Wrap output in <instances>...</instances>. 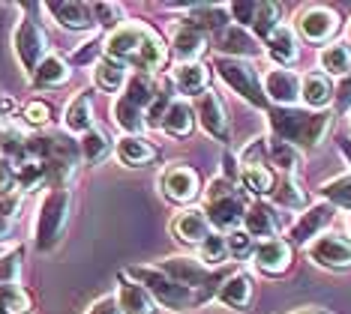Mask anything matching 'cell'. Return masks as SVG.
Here are the masks:
<instances>
[{
	"instance_id": "6da1fadb",
	"label": "cell",
	"mask_w": 351,
	"mask_h": 314,
	"mask_svg": "<svg viewBox=\"0 0 351 314\" xmlns=\"http://www.w3.org/2000/svg\"><path fill=\"white\" fill-rule=\"evenodd\" d=\"M108 57L121 60L123 66L135 69L138 75H156L169 63V45L145 21H123L117 30H111L102 39Z\"/></svg>"
},
{
	"instance_id": "7a4b0ae2",
	"label": "cell",
	"mask_w": 351,
	"mask_h": 314,
	"mask_svg": "<svg viewBox=\"0 0 351 314\" xmlns=\"http://www.w3.org/2000/svg\"><path fill=\"white\" fill-rule=\"evenodd\" d=\"M265 114L274 138L291 144L300 153H313L322 147L333 126V111H309V108H298V105L294 108L270 105Z\"/></svg>"
},
{
	"instance_id": "3957f363",
	"label": "cell",
	"mask_w": 351,
	"mask_h": 314,
	"mask_svg": "<svg viewBox=\"0 0 351 314\" xmlns=\"http://www.w3.org/2000/svg\"><path fill=\"white\" fill-rule=\"evenodd\" d=\"M69 213H73V189L54 186L43 195L34 215V248L43 254L54 252L69 228Z\"/></svg>"
},
{
	"instance_id": "277c9868",
	"label": "cell",
	"mask_w": 351,
	"mask_h": 314,
	"mask_svg": "<svg viewBox=\"0 0 351 314\" xmlns=\"http://www.w3.org/2000/svg\"><path fill=\"white\" fill-rule=\"evenodd\" d=\"M123 276H130L132 281H138L145 291L154 296V302L165 311H189V309H198V305L207 302L204 293L198 291H189V287L178 285L165 276L162 270H156V263H141V267H126Z\"/></svg>"
},
{
	"instance_id": "5b68a950",
	"label": "cell",
	"mask_w": 351,
	"mask_h": 314,
	"mask_svg": "<svg viewBox=\"0 0 351 314\" xmlns=\"http://www.w3.org/2000/svg\"><path fill=\"white\" fill-rule=\"evenodd\" d=\"M204 198V215L210 219L213 231L219 233H231L237 228H243V215H246V198L243 192L237 189V183L226 180V176H217V180H210L202 192Z\"/></svg>"
},
{
	"instance_id": "8992f818",
	"label": "cell",
	"mask_w": 351,
	"mask_h": 314,
	"mask_svg": "<svg viewBox=\"0 0 351 314\" xmlns=\"http://www.w3.org/2000/svg\"><path fill=\"white\" fill-rule=\"evenodd\" d=\"M219 81L228 87L231 93H237L246 105H252L255 111H267L270 102L265 96V84H261V72L252 60H234V57H217L213 60Z\"/></svg>"
},
{
	"instance_id": "52a82bcc",
	"label": "cell",
	"mask_w": 351,
	"mask_h": 314,
	"mask_svg": "<svg viewBox=\"0 0 351 314\" xmlns=\"http://www.w3.org/2000/svg\"><path fill=\"white\" fill-rule=\"evenodd\" d=\"M156 270H162L171 281H178V285L189 287V291L204 293L207 300H213V296H217L222 278L228 276V272H222V270L204 267V263L198 261L195 254H169L165 261L156 263Z\"/></svg>"
},
{
	"instance_id": "ba28073f",
	"label": "cell",
	"mask_w": 351,
	"mask_h": 314,
	"mask_svg": "<svg viewBox=\"0 0 351 314\" xmlns=\"http://www.w3.org/2000/svg\"><path fill=\"white\" fill-rule=\"evenodd\" d=\"M12 51H15V60H19L21 72L30 78L39 63L51 54V39L45 34L43 24H39V18H34V15H21L19 24H15V30H12Z\"/></svg>"
},
{
	"instance_id": "9c48e42d",
	"label": "cell",
	"mask_w": 351,
	"mask_h": 314,
	"mask_svg": "<svg viewBox=\"0 0 351 314\" xmlns=\"http://www.w3.org/2000/svg\"><path fill=\"white\" fill-rule=\"evenodd\" d=\"M156 189L165 200H171V204H178L183 209V207H195V200L202 198V192H204V183L195 168L178 162V165H169L159 171Z\"/></svg>"
},
{
	"instance_id": "30bf717a",
	"label": "cell",
	"mask_w": 351,
	"mask_h": 314,
	"mask_svg": "<svg viewBox=\"0 0 351 314\" xmlns=\"http://www.w3.org/2000/svg\"><path fill=\"white\" fill-rule=\"evenodd\" d=\"M294 30H298V36L303 42L324 48L339 34V15L330 6H303L298 21H294Z\"/></svg>"
},
{
	"instance_id": "8fae6325",
	"label": "cell",
	"mask_w": 351,
	"mask_h": 314,
	"mask_svg": "<svg viewBox=\"0 0 351 314\" xmlns=\"http://www.w3.org/2000/svg\"><path fill=\"white\" fill-rule=\"evenodd\" d=\"M195 108V120L198 126L204 129V135H210L213 141L219 144H231V120H228V108L222 102V96L213 90H204L198 99L193 102Z\"/></svg>"
},
{
	"instance_id": "7c38bea8",
	"label": "cell",
	"mask_w": 351,
	"mask_h": 314,
	"mask_svg": "<svg viewBox=\"0 0 351 314\" xmlns=\"http://www.w3.org/2000/svg\"><path fill=\"white\" fill-rule=\"evenodd\" d=\"M333 219H337V207H330L327 200H315V204H309L298 215V219L291 222L289 243L291 246H309V243H315L322 233H327V228H330Z\"/></svg>"
},
{
	"instance_id": "4fadbf2b",
	"label": "cell",
	"mask_w": 351,
	"mask_h": 314,
	"mask_svg": "<svg viewBox=\"0 0 351 314\" xmlns=\"http://www.w3.org/2000/svg\"><path fill=\"white\" fill-rule=\"evenodd\" d=\"M306 254L322 270H333V272L351 270V239L342 237V233H333V231L322 233L315 243L306 246Z\"/></svg>"
},
{
	"instance_id": "5bb4252c",
	"label": "cell",
	"mask_w": 351,
	"mask_h": 314,
	"mask_svg": "<svg viewBox=\"0 0 351 314\" xmlns=\"http://www.w3.org/2000/svg\"><path fill=\"white\" fill-rule=\"evenodd\" d=\"M58 21V27L69 30V34H93L97 30V15H93V3H82V0H51L43 6Z\"/></svg>"
},
{
	"instance_id": "9a60e30c",
	"label": "cell",
	"mask_w": 351,
	"mask_h": 314,
	"mask_svg": "<svg viewBox=\"0 0 351 314\" xmlns=\"http://www.w3.org/2000/svg\"><path fill=\"white\" fill-rule=\"evenodd\" d=\"M207 51V34L189 24L186 18H178L169 30V54L178 63H198Z\"/></svg>"
},
{
	"instance_id": "2e32d148",
	"label": "cell",
	"mask_w": 351,
	"mask_h": 314,
	"mask_svg": "<svg viewBox=\"0 0 351 314\" xmlns=\"http://www.w3.org/2000/svg\"><path fill=\"white\" fill-rule=\"evenodd\" d=\"M291 261H294V246L282 237H274V239H265V243H255V252H252V267L261 272V276H285L291 270Z\"/></svg>"
},
{
	"instance_id": "e0dca14e",
	"label": "cell",
	"mask_w": 351,
	"mask_h": 314,
	"mask_svg": "<svg viewBox=\"0 0 351 314\" xmlns=\"http://www.w3.org/2000/svg\"><path fill=\"white\" fill-rule=\"evenodd\" d=\"M300 72L294 69H282L274 66L261 75V84H265V96L270 105L276 108H294L300 102Z\"/></svg>"
},
{
	"instance_id": "ac0fdd59",
	"label": "cell",
	"mask_w": 351,
	"mask_h": 314,
	"mask_svg": "<svg viewBox=\"0 0 351 314\" xmlns=\"http://www.w3.org/2000/svg\"><path fill=\"white\" fill-rule=\"evenodd\" d=\"M171 233L180 239L183 246L198 248L213 233V224L204 215L202 207H183V209L174 213V219H171Z\"/></svg>"
},
{
	"instance_id": "d6986e66",
	"label": "cell",
	"mask_w": 351,
	"mask_h": 314,
	"mask_svg": "<svg viewBox=\"0 0 351 314\" xmlns=\"http://www.w3.org/2000/svg\"><path fill=\"white\" fill-rule=\"evenodd\" d=\"M213 42H217L219 57H234V60H252L265 51V45H258V39L246 27H237V24H228L226 30H219L213 36Z\"/></svg>"
},
{
	"instance_id": "ffe728a7",
	"label": "cell",
	"mask_w": 351,
	"mask_h": 314,
	"mask_svg": "<svg viewBox=\"0 0 351 314\" xmlns=\"http://www.w3.org/2000/svg\"><path fill=\"white\" fill-rule=\"evenodd\" d=\"M243 231L250 233L255 243H265V239H274L279 237L282 231V219H279V209L267 200H252L246 207V215H243Z\"/></svg>"
},
{
	"instance_id": "44dd1931",
	"label": "cell",
	"mask_w": 351,
	"mask_h": 314,
	"mask_svg": "<svg viewBox=\"0 0 351 314\" xmlns=\"http://www.w3.org/2000/svg\"><path fill=\"white\" fill-rule=\"evenodd\" d=\"M252 296H255L252 276L246 270H234V272H228V276L222 278V285H219V291H217L213 300L222 302L231 311H246L252 305Z\"/></svg>"
},
{
	"instance_id": "7402d4cb",
	"label": "cell",
	"mask_w": 351,
	"mask_h": 314,
	"mask_svg": "<svg viewBox=\"0 0 351 314\" xmlns=\"http://www.w3.org/2000/svg\"><path fill=\"white\" fill-rule=\"evenodd\" d=\"M265 51H267V57L276 63V66H282V69H291L294 63H298L300 57V36H298V30L291 27V24H279V27L265 39Z\"/></svg>"
},
{
	"instance_id": "603a6c76",
	"label": "cell",
	"mask_w": 351,
	"mask_h": 314,
	"mask_svg": "<svg viewBox=\"0 0 351 314\" xmlns=\"http://www.w3.org/2000/svg\"><path fill=\"white\" fill-rule=\"evenodd\" d=\"M93 96H97V90L84 87L82 93H75L66 102V108H63V132L66 135H78L82 138L84 132H90L97 126L93 123Z\"/></svg>"
},
{
	"instance_id": "cb8c5ba5",
	"label": "cell",
	"mask_w": 351,
	"mask_h": 314,
	"mask_svg": "<svg viewBox=\"0 0 351 314\" xmlns=\"http://www.w3.org/2000/svg\"><path fill=\"white\" fill-rule=\"evenodd\" d=\"M114 156L126 168H147L159 162V147L145 135H121L114 141Z\"/></svg>"
},
{
	"instance_id": "d4e9b609",
	"label": "cell",
	"mask_w": 351,
	"mask_h": 314,
	"mask_svg": "<svg viewBox=\"0 0 351 314\" xmlns=\"http://www.w3.org/2000/svg\"><path fill=\"white\" fill-rule=\"evenodd\" d=\"M171 84H174V90H178V96L193 102L204 90H210V69H207L202 60L198 63H178L171 72Z\"/></svg>"
},
{
	"instance_id": "484cf974",
	"label": "cell",
	"mask_w": 351,
	"mask_h": 314,
	"mask_svg": "<svg viewBox=\"0 0 351 314\" xmlns=\"http://www.w3.org/2000/svg\"><path fill=\"white\" fill-rule=\"evenodd\" d=\"M337 90H333V78H327L322 69L306 72L300 78V102L309 111H330V102Z\"/></svg>"
},
{
	"instance_id": "4316f807",
	"label": "cell",
	"mask_w": 351,
	"mask_h": 314,
	"mask_svg": "<svg viewBox=\"0 0 351 314\" xmlns=\"http://www.w3.org/2000/svg\"><path fill=\"white\" fill-rule=\"evenodd\" d=\"M195 108L189 99H183V96H174L171 105L165 108V117H162V126H159V132H165L169 138H189V135L195 132Z\"/></svg>"
},
{
	"instance_id": "83f0119b",
	"label": "cell",
	"mask_w": 351,
	"mask_h": 314,
	"mask_svg": "<svg viewBox=\"0 0 351 314\" xmlns=\"http://www.w3.org/2000/svg\"><path fill=\"white\" fill-rule=\"evenodd\" d=\"M73 78V66H69V60L63 57V54H49L43 63L36 66V72L30 75V87L34 90H58Z\"/></svg>"
},
{
	"instance_id": "f1b7e54d",
	"label": "cell",
	"mask_w": 351,
	"mask_h": 314,
	"mask_svg": "<svg viewBox=\"0 0 351 314\" xmlns=\"http://www.w3.org/2000/svg\"><path fill=\"white\" fill-rule=\"evenodd\" d=\"M130 66H123L121 60L108 57V54H102L99 63L93 66V90L99 93H117L121 96L126 90V84H130Z\"/></svg>"
},
{
	"instance_id": "f546056e",
	"label": "cell",
	"mask_w": 351,
	"mask_h": 314,
	"mask_svg": "<svg viewBox=\"0 0 351 314\" xmlns=\"http://www.w3.org/2000/svg\"><path fill=\"white\" fill-rule=\"evenodd\" d=\"M114 296H117V305H121L123 314H156L159 311L154 296H150L138 281L123 276V272H121V278H117V293Z\"/></svg>"
},
{
	"instance_id": "4dcf8cb0",
	"label": "cell",
	"mask_w": 351,
	"mask_h": 314,
	"mask_svg": "<svg viewBox=\"0 0 351 314\" xmlns=\"http://www.w3.org/2000/svg\"><path fill=\"white\" fill-rule=\"evenodd\" d=\"M111 120L123 135H145L147 129V111H141L138 105H132L126 96H117L111 105Z\"/></svg>"
},
{
	"instance_id": "1f68e13d",
	"label": "cell",
	"mask_w": 351,
	"mask_h": 314,
	"mask_svg": "<svg viewBox=\"0 0 351 314\" xmlns=\"http://www.w3.org/2000/svg\"><path fill=\"white\" fill-rule=\"evenodd\" d=\"M276 174L270 165H255V168H241V186L250 192L255 200H267L276 192Z\"/></svg>"
},
{
	"instance_id": "d6a6232c",
	"label": "cell",
	"mask_w": 351,
	"mask_h": 314,
	"mask_svg": "<svg viewBox=\"0 0 351 314\" xmlns=\"http://www.w3.org/2000/svg\"><path fill=\"white\" fill-rule=\"evenodd\" d=\"M318 66L327 78H348L351 75V45L330 42L318 51Z\"/></svg>"
},
{
	"instance_id": "836d02e7",
	"label": "cell",
	"mask_w": 351,
	"mask_h": 314,
	"mask_svg": "<svg viewBox=\"0 0 351 314\" xmlns=\"http://www.w3.org/2000/svg\"><path fill=\"white\" fill-rule=\"evenodd\" d=\"M267 162L276 165L282 176H298L303 165V153L279 138H267Z\"/></svg>"
},
{
	"instance_id": "e575fe53",
	"label": "cell",
	"mask_w": 351,
	"mask_h": 314,
	"mask_svg": "<svg viewBox=\"0 0 351 314\" xmlns=\"http://www.w3.org/2000/svg\"><path fill=\"white\" fill-rule=\"evenodd\" d=\"M78 147H82V162L99 165V162H106L111 153H114V141H111L99 126H93L90 132H84L82 138H78Z\"/></svg>"
},
{
	"instance_id": "d590c367",
	"label": "cell",
	"mask_w": 351,
	"mask_h": 314,
	"mask_svg": "<svg viewBox=\"0 0 351 314\" xmlns=\"http://www.w3.org/2000/svg\"><path fill=\"white\" fill-rule=\"evenodd\" d=\"M274 200H276V207L294 209V213H303V209L309 207V195H306V189L300 186L298 176H282V180L276 183Z\"/></svg>"
},
{
	"instance_id": "8d00e7d4",
	"label": "cell",
	"mask_w": 351,
	"mask_h": 314,
	"mask_svg": "<svg viewBox=\"0 0 351 314\" xmlns=\"http://www.w3.org/2000/svg\"><path fill=\"white\" fill-rule=\"evenodd\" d=\"M282 24V6L279 3H270V0H258V10H255V18H252V27L250 34L265 45V39L274 34V30Z\"/></svg>"
},
{
	"instance_id": "74e56055",
	"label": "cell",
	"mask_w": 351,
	"mask_h": 314,
	"mask_svg": "<svg viewBox=\"0 0 351 314\" xmlns=\"http://www.w3.org/2000/svg\"><path fill=\"white\" fill-rule=\"evenodd\" d=\"M156 93H159V84L154 81V75H130V84H126V90L121 96H126L132 105H138L141 111H147L150 105H154L156 99Z\"/></svg>"
},
{
	"instance_id": "f35d334b",
	"label": "cell",
	"mask_w": 351,
	"mask_h": 314,
	"mask_svg": "<svg viewBox=\"0 0 351 314\" xmlns=\"http://www.w3.org/2000/svg\"><path fill=\"white\" fill-rule=\"evenodd\" d=\"M195 257L204 263V267H210V270H219L226 261H231V257H228V239H226V233L213 231L210 237H207L204 243L195 248Z\"/></svg>"
},
{
	"instance_id": "ab89813d",
	"label": "cell",
	"mask_w": 351,
	"mask_h": 314,
	"mask_svg": "<svg viewBox=\"0 0 351 314\" xmlns=\"http://www.w3.org/2000/svg\"><path fill=\"white\" fill-rule=\"evenodd\" d=\"M0 314H34V296L21 285L0 287Z\"/></svg>"
},
{
	"instance_id": "60d3db41",
	"label": "cell",
	"mask_w": 351,
	"mask_h": 314,
	"mask_svg": "<svg viewBox=\"0 0 351 314\" xmlns=\"http://www.w3.org/2000/svg\"><path fill=\"white\" fill-rule=\"evenodd\" d=\"M318 198L327 200L337 209H348L351 213V174H339L333 180H327L322 189H318Z\"/></svg>"
},
{
	"instance_id": "b9f144b4",
	"label": "cell",
	"mask_w": 351,
	"mask_h": 314,
	"mask_svg": "<svg viewBox=\"0 0 351 314\" xmlns=\"http://www.w3.org/2000/svg\"><path fill=\"white\" fill-rule=\"evenodd\" d=\"M93 15H97V27H106L108 34L111 30H117L126 18V6L117 3V0H97L93 3Z\"/></svg>"
},
{
	"instance_id": "7bdbcfd3",
	"label": "cell",
	"mask_w": 351,
	"mask_h": 314,
	"mask_svg": "<svg viewBox=\"0 0 351 314\" xmlns=\"http://www.w3.org/2000/svg\"><path fill=\"white\" fill-rule=\"evenodd\" d=\"M25 267V246H10L0 254V287L3 285H15Z\"/></svg>"
},
{
	"instance_id": "ee69618b",
	"label": "cell",
	"mask_w": 351,
	"mask_h": 314,
	"mask_svg": "<svg viewBox=\"0 0 351 314\" xmlns=\"http://www.w3.org/2000/svg\"><path fill=\"white\" fill-rule=\"evenodd\" d=\"M102 54H106V48H102V39L93 36V39H84V42L78 45L66 60H69V66H73V69L75 66H97Z\"/></svg>"
},
{
	"instance_id": "f6af8a7d",
	"label": "cell",
	"mask_w": 351,
	"mask_h": 314,
	"mask_svg": "<svg viewBox=\"0 0 351 314\" xmlns=\"http://www.w3.org/2000/svg\"><path fill=\"white\" fill-rule=\"evenodd\" d=\"M51 114L54 111L45 99H30V102H25V108H21V120H25L30 129H49Z\"/></svg>"
},
{
	"instance_id": "bcb514c9",
	"label": "cell",
	"mask_w": 351,
	"mask_h": 314,
	"mask_svg": "<svg viewBox=\"0 0 351 314\" xmlns=\"http://www.w3.org/2000/svg\"><path fill=\"white\" fill-rule=\"evenodd\" d=\"M226 239H228V257H234V261H246V257H252V252H255V239H252L243 228H237V231L226 233Z\"/></svg>"
},
{
	"instance_id": "7dc6e473",
	"label": "cell",
	"mask_w": 351,
	"mask_h": 314,
	"mask_svg": "<svg viewBox=\"0 0 351 314\" xmlns=\"http://www.w3.org/2000/svg\"><path fill=\"white\" fill-rule=\"evenodd\" d=\"M237 162H241V168L267 165V138H252L241 153H237Z\"/></svg>"
},
{
	"instance_id": "c3c4849f",
	"label": "cell",
	"mask_w": 351,
	"mask_h": 314,
	"mask_svg": "<svg viewBox=\"0 0 351 314\" xmlns=\"http://www.w3.org/2000/svg\"><path fill=\"white\" fill-rule=\"evenodd\" d=\"M21 204H25V192H21L19 186L0 192V215H6V219L15 222V215L21 213Z\"/></svg>"
},
{
	"instance_id": "681fc988",
	"label": "cell",
	"mask_w": 351,
	"mask_h": 314,
	"mask_svg": "<svg viewBox=\"0 0 351 314\" xmlns=\"http://www.w3.org/2000/svg\"><path fill=\"white\" fill-rule=\"evenodd\" d=\"M84 314H123V311H121V305H117V296L106 293V296H99V300H93L87 305Z\"/></svg>"
},
{
	"instance_id": "f907efd6",
	"label": "cell",
	"mask_w": 351,
	"mask_h": 314,
	"mask_svg": "<svg viewBox=\"0 0 351 314\" xmlns=\"http://www.w3.org/2000/svg\"><path fill=\"white\" fill-rule=\"evenodd\" d=\"M19 186V174H15V165L6 156H0V192L15 189Z\"/></svg>"
},
{
	"instance_id": "816d5d0a",
	"label": "cell",
	"mask_w": 351,
	"mask_h": 314,
	"mask_svg": "<svg viewBox=\"0 0 351 314\" xmlns=\"http://www.w3.org/2000/svg\"><path fill=\"white\" fill-rule=\"evenodd\" d=\"M222 176L231 183H241V162L231 150H226V156H222Z\"/></svg>"
},
{
	"instance_id": "f5cc1de1",
	"label": "cell",
	"mask_w": 351,
	"mask_h": 314,
	"mask_svg": "<svg viewBox=\"0 0 351 314\" xmlns=\"http://www.w3.org/2000/svg\"><path fill=\"white\" fill-rule=\"evenodd\" d=\"M12 231H15V222L6 219V215H0V246L10 243V239H12Z\"/></svg>"
},
{
	"instance_id": "db71d44e",
	"label": "cell",
	"mask_w": 351,
	"mask_h": 314,
	"mask_svg": "<svg viewBox=\"0 0 351 314\" xmlns=\"http://www.w3.org/2000/svg\"><path fill=\"white\" fill-rule=\"evenodd\" d=\"M339 153L346 156V162L351 165V141L348 138H339Z\"/></svg>"
},
{
	"instance_id": "11a10c76",
	"label": "cell",
	"mask_w": 351,
	"mask_h": 314,
	"mask_svg": "<svg viewBox=\"0 0 351 314\" xmlns=\"http://www.w3.org/2000/svg\"><path fill=\"white\" fill-rule=\"evenodd\" d=\"M289 314H330L324 309H313V305H306V309H298V311H289Z\"/></svg>"
},
{
	"instance_id": "9f6ffc18",
	"label": "cell",
	"mask_w": 351,
	"mask_h": 314,
	"mask_svg": "<svg viewBox=\"0 0 351 314\" xmlns=\"http://www.w3.org/2000/svg\"><path fill=\"white\" fill-rule=\"evenodd\" d=\"M346 36H348V45H351V21H348V27H346Z\"/></svg>"
},
{
	"instance_id": "6f0895ef",
	"label": "cell",
	"mask_w": 351,
	"mask_h": 314,
	"mask_svg": "<svg viewBox=\"0 0 351 314\" xmlns=\"http://www.w3.org/2000/svg\"><path fill=\"white\" fill-rule=\"evenodd\" d=\"M348 233H351V215H348Z\"/></svg>"
},
{
	"instance_id": "680465c9",
	"label": "cell",
	"mask_w": 351,
	"mask_h": 314,
	"mask_svg": "<svg viewBox=\"0 0 351 314\" xmlns=\"http://www.w3.org/2000/svg\"><path fill=\"white\" fill-rule=\"evenodd\" d=\"M3 252H6V248H3V246H0V254H3Z\"/></svg>"
}]
</instances>
